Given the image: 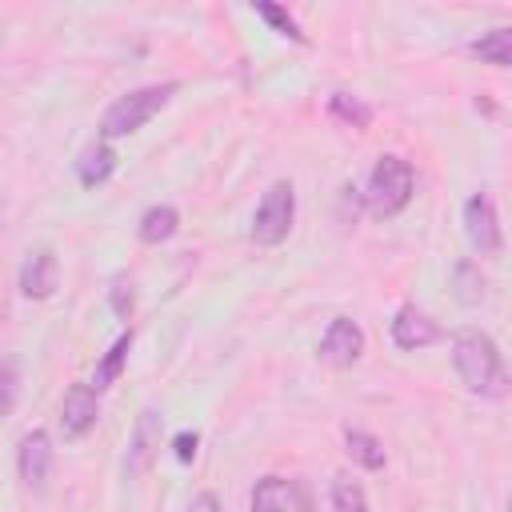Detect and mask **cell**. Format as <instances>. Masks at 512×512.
Segmentation results:
<instances>
[{
  "label": "cell",
  "instance_id": "cell-10",
  "mask_svg": "<svg viewBox=\"0 0 512 512\" xmlns=\"http://www.w3.org/2000/svg\"><path fill=\"white\" fill-rule=\"evenodd\" d=\"M248 512H308V496L300 492V484H296V480L264 476V480L252 488Z\"/></svg>",
  "mask_w": 512,
  "mask_h": 512
},
{
  "label": "cell",
  "instance_id": "cell-4",
  "mask_svg": "<svg viewBox=\"0 0 512 512\" xmlns=\"http://www.w3.org/2000/svg\"><path fill=\"white\" fill-rule=\"evenodd\" d=\"M292 220H296V192H292L288 180H276V184L260 196V204H256V212H252L248 236H252L260 248H276V244L292 232Z\"/></svg>",
  "mask_w": 512,
  "mask_h": 512
},
{
  "label": "cell",
  "instance_id": "cell-3",
  "mask_svg": "<svg viewBox=\"0 0 512 512\" xmlns=\"http://www.w3.org/2000/svg\"><path fill=\"white\" fill-rule=\"evenodd\" d=\"M416 192V176H412V164L400 160V156H380L372 164V176H368V188H364V200L376 216H396L408 208Z\"/></svg>",
  "mask_w": 512,
  "mask_h": 512
},
{
  "label": "cell",
  "instance_id": "cell-8",
  "mask_svg": "<svg viewBox=\"0 0 512 512\" xmlns=\"http://www.w3.org/2000/svg\"><path fill=\"white\" fill-rule=\"evenodd\" d=\"M100 420V400L88 384H72L60 400V432L64 440H80L84 432H92Z\"/></svg>",
  "mask_w": 512,
  "mask_h": 512
},
{
  "label": "cell",
  "instance_id": "cell-24",
  "mask_svg": "<svg viewBox=\"0 0 512 512\" xmlns=\"http://www.w3.org/2000/svg\"><path fill=\"white\" fill-rule=\"evenodd\" d=\"M196 444H200L196 432H188V428L176 432V436H172V452H176V460H180V464H192V460H196Z\"/></svg>",
  "mask_w": 512,
  "mask_h": 512
},
{
  "label": "cell",
  "instance_id": "cell-21",
  "mask_svg": "<svg viewBox=\"0 0 512 512\" xmlns=\"http://www.w3.org/2000/svg\"><path fill=\"white\" fill-rule=\"evenodd\" d=\"M256 12L280 32V36H288V40H296V44H308V36L300 32V24L292 20V12L288 8H280V4H268V0H256Z\"/></svg>",
  "mask_w": 512,
  "mask_h": 512
},
{
  "label": "cell",
  "instance_id": "cell-6",
  "mask_svg": "<svg viewBox=\"0 0 512 512\" xmlns=\"http://www.w3.org/2000/svg\"><path fill=\"white\" fill-rule=\"evenodd\" d=\"M16 468H20V480L28 484V492H44L48 488V476H52V436L44 428H32L24 440H20V452H16Z\"/></svg>",
  "mask_w": 512,
  "mask_h": 512
},
{
  "label": "cell",
  "instance_id": "cell-25",
  "mask_svg": "<svg viewBox=\"0 0 512 512\" xmlns=\"http://www.w3.org/2000/svg\"><path fill=\"white\" fill-rule=\"evenodd\" d=\"M188 512H224V508H220V496L216 492H200V496H192Z\"/></svg>",
  "mask_w": 512,
  "mask_h": 512
},
{
  "label": "cell",
  "instance_id": "cell-15",
  "mask_svg": "<svg viewBox=\"0 0 512 512\" xmlns=\"http://www.w3.org/2000/svg\"><path fill=\"white\" fill-rule=\"evenodd\" d=\"M468 52H472L480 64L508 68V64H512V32H508V28H492V32H484L480 40H472Z\"/></svg>",
  "mask_w": 512,
  "mask_h": 512
},
{
  "label": "cell",
  "instance_id": "cell-18",
  "mask_svg": "<svg viewBox=\"0 0 512 512\" xmlns=\"http://www.w3.org/2000/svg\"><path fill=\"white\" fill-rule=\"evenodd\" d=\"M452 280H456V300H460V304H468V308H476V304L484 300V288H488V280L480 276V264H472V260H464V264H456V272H452Z\"/></svg>",
  "mask_w": 512,
  "mask_h": 512
},
{
  "label": "cell",
  "instance_id": "cell-19",
  "mask_svg": "<svg viewBox=\"0 0 512 512\" xmlns=\"http://www.w3.org/2000/svg\"><path fill=\"white\" fill-rule=\"evenodd\" d=\"M328 108H332L336 120H344V124H352V128H368V120H372V108L360 104V100L348 96V92H332V96H328Z\"/></svg>",
  "mask_w": 512,
  "mask_h": 512
},
{
  "label": "cell",
  "instance_id": "cell-17",
  "mask_svg": "<svg viewBox=\"0 0 512 512\" xmlns=\"http://www.w3.org/2000/svg\"><path fill=\"white\" fill-rule=\"evenodd\" d=\"M128 348H132V332H120V336H116V344L104 352V360H100V364H96V372H92V384H88L92 392H104V388L120 376V368H124V360H128Z\"/></svg>",
  "mask_w": 512,
  "mask_h": 512
},
{
  "label": "cell",
  "instance_id": "cell-20",
  "mask_svg": "<svg viewBox=\"0 0 512 512\" xmlns=\"http://www.w3.org/2000/svg\"><path fill=\"white\" fill-rule=\"evenodd\" d=\"M332 512H368V496L356 480L348 476H336L332 484Z\"/></svg>",
  "mask_w": 512,
  "mask_h": 512
},
{
  "label": "cell",
  "instance_id": "cell-1",
  "mask_svg": "<svg viewBox=\"0 0 512 512\" xmlns=\"http://www.w3.org/2000/svg\"><path fill=\"white\" fill-rule=\"evenodd\" d=\"M452 364L456 376L468 392L476 396H504L508 388V372H504V356L496 348V340L480 328H460L452 336Z\"/></svg>",
  "mask_w": 512,
  "mask_h": 512
},
{
  "label": "cell",
  "instance_id": "cell-11",
  "mask_svg": "<svg viewBox=\"0 0 512 512\" xmlns=\"http://www.w3.org/2000/svg\"><path fill=\"white\" fill-rule=\"evenodd\" d=\"M60 288V260L52 248H36L28 252L24 268H20V296L28 300H48Z\"/></svg>",
  "mask_w": 512,
  "mask_h": 512
},
{
  "label": "cell",
  "instance_id": "cell-22",
  "mask_svg": "<svg viewBox=\"0 0 512 512\" xmlns=\"http://www.w3.org/2000/svg\"><path fill=\"white\" fill-rule=\"evenodd\" d=\"M16 400H20V368L16 360H0V420L12 416Z\"/></svg>",
  "mask_w": 512,
  "mask_h": 512
},
{
  "label": "cell",
  "instance_id": "cell-23",
  "mask_svg": "<svg viewBox=\"0 0 512 512\" xmlns=\"http://www.w3.org/2000/svg\"><path fill=\"white\" fill-rule=\"evenodd\" d=\"M108 304H112V312H116L120 320H128V316H132V308H136V292H132V280H128L124 272H120V276H112Z\"/></svg>",
  "mask_w": 512,
  "mask_h": 512
},
{
  "label": "cell",
  "instance_id": "cell-12",
  "mask_svg": "<svg viewBox=\"0 0 512 512\" xmlns=\"http://www.w3.org/2000/svg\"><path fill=\"white\" fill-rule=\"evenodd\" d=\"M436 336H440L436 320H432L428 312L412 308V304H404V308L392 316V344H396V348H404V352H416V348L432 344Z\"/></svg>",
  "mask_w": 512,
  "mask_h": 512
},
{
  "label": "cell",
  "instance_id": "cell-14",
  "mask_svg": "<svg viewBox=\"0 0 512 512\" xmlns=\"http://www.w3.org/2000/svg\"><path fill=\"white\" fill-rule=\"evenodd\" d=\"M176 228H180V212H176L172 204H152V208L140 212L136 236H140L144 244H164V240L176 236Z\"/></svg>",
  "mask_w": 512,
  "mask_h": 512
},
{
  "label": "cell",
  "instance_id": "cell-9",
  "mask_svg": "<svg viewBox=\"0 0 512 512\" xmlns=\"http://www.w3.org/2000/svg\"><path fill=\"white\" fill-rule=\"evenodd\" d=\"M160 432H164L160 412L144 408V412L136 416V428H132V440H128L124 476H140V472H148V464H152V460H156V452H160Z\"/></svg>",
  "mask_w": 512,
  "mask_h": 512
},
{
  "label": "cell",
  "instance_id": "cell-7",
  "mask_svg": "<svg viewBox=\"0 0 512 512\" xmlns=\"http://www.w3.org/2000/svg\"><path fill=\"white\" fill-rule=\"evenodd\" d=\"M360 352H364V332H360V324L348 320V316H336V320L324 328V336H320V356H324L332 368H352V364L360 360Z\"/></svg>",
  "mask_w": 512,
  "mask_h": 512
},
{
  "label": "cell",
  "instance_id": "cell-13",
  "mask_svg": "<svg viewBox=\"0 0 512 512\" xmlns=\"http://www.w3.org/2000/svg\"><path fill=\"white\" fill-rule=\"evenodd\" d=\"M112 172H116V152H112V144H108V140L88 144V148L80 152V160H76V180H80L84 188L104 184Z\"/></svg>",
  "mask_w": 512,
  "mask_h": 512
},
{
  "label": "cell",
  "instance_id": "cell-16",
  "mask_svg": "<svg viewBox=\"0 0 512 512\" xmlns=\"http://www.w3.org/2000/svg\"><path fill=\"white\" fill-rule=\"evenodd\" d=\"M344 452L360 468H368V472H380L384 468V444L372 432H364V428H344Z\"/></svg>",
  "mask_w": 512,
  "mask_h": 512
},
{
  "label": "cell",
  "instance_id": "cell-2",
  "mask_svg": "<svg viewBox=\"0 0 512 512\" xmlns=\"http://www.w3.org/2000/svg\"><path fill=\"white\" fill-rule=\"evenodd\" d=\"M172 92H176V84H144V88H132V92L116 96L104 108V116H100V136L104 140H116V136L140 132L172 100Z\"/></svg>",
  "mask_w": 512,
  "mask_h": 512
},
{
  "label": "cell",
  "instance_id": "cell-5",
  "mask_svg": "<svg viewBox=\"0 0 512 512\" xmlns=\"http://www.w3.org/2000/svg\"><path fill=\"white\" fill-rule=\"evenodd\" d=\"M464 236L468 244L480 252V256H496L504 248V236H500V220H496V204L476 192L464 200Z\"/></svg>",
  "mask_w": 512,
  "mask_h": 512
}]
</instances>
